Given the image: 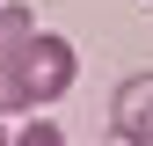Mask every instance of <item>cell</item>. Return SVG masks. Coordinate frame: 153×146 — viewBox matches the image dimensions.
Listing matches in <instances>:
<instances>
[{"instance_id": "1", "label": "cell", "mask_w": 153, "mask_h": 146, "mask_svg": "<svg viewBox=\"0 0 153 146\" xmlns=\"http://www.w3.org/2000/svg\"><path fill=\"white\" fill-rule=\"evenodd\" d=\"M73 80H80V51H73L66 36H51L36 22L22 36H7V51H0V95H7V110H44V102H59Z\"/></svg>"}, {"instance_id": "2", "label": "cell", "mask_w": 153, "mask_h": 146, "mask_svg": "<svg viewBox=\"0 0 153 146\" xmlns=\"http://www.w3.org/2000/svg\"><path fill=\"white\" fill-rule=\"evenodd\" d=\"M109 124H117V139H153V73L117 80V95H109Z\"/></svg>"}, {"instance_id": "3", "label": "cell", "mask_w": 153, "mask_h": 146, "mask_svg": "<svg viewBox=\"0 0 153 146\" xmlns=\"http://www.w3.org/2000/svg\"><path fill=\"white\" fill-rule=\"evenodd\" d=\"M15 146H66V132H59L51 117H29L22 132H15Z\"/></svg>"}, {"instance_id": "4", "label": "cell", "mask_w": 153, "mask_h": 146, "mask_svg": "<svg viewBox=\"0 0 153 146\" xmlns=\"http://www.w3.org/2000/svg\"><path fill=\"white\" fill-rule=\"evenodd\" d=\"M124 146H153V139H124Z\"/></svg>"}, {"instance_id": "5", "label": "cell", "mask_w": 153, "mask_h": 146, "mask_svg": "<svg viewBox=\"0 0 153 146\" xmlns=\"http://www.w3.org/2000/svg\"><path fill=\"white\" fill-rule=\"evenodd\" d=\"M0 146H7V124H0Z\"/></svg>"}]
</instances>
